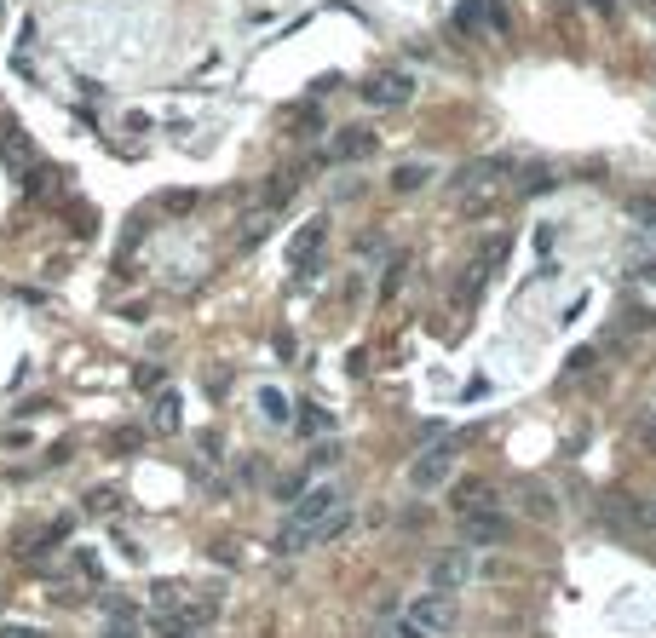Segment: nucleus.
I'll use <instances>...</instances> for the list:
<instances>
[{
	"instance_id": "f257e3e1",
	"label": "nucleus",
	"mask_w": 656,
	"mask_h": 638,
	"mask_svg": "<svg viewBox=\"0 0 656 638\" xmlns=\"http://www.w3.org/2000/svg\"><path fill=\"white\" fill-rule=\"evenodd\" d=\"M352 524V506H346V489L340 483H311L294 495V512H288V524L277 529V552L282 558H300L311 547H328V541H340Z\"/></svg>"
},
{
	"instance_id": "f03ea898",
	"label": "nucleus",
	"mask_w": 656,
	"mask_h": 638,
	"mask_svg": "<svg viewBox=\"0 0 656 638\" xmlns=\"http://www.w3.org/2000/svg\"><path fill=\"white\" fill-rule=\"evenodd\" d=\"M507 179H513V161H507V156H478V161H467V167H455V173H449V190L461 196L467 213H478V207L495 202V190H501Z\"/></svg>"
},
{
	"instance_id": "7ed1b4c3",
	"label": "nucleus",
	"mask_w": 656,
	"mask_h": 638,
	"mask_svg": "<svg viewBox=\"0 0 656 638\" xmlns=\"http://www.w3.org/2000/svg\"><path fill=\"white\" fill-rule=\"evenodd\" d=\"M219 616V598H179V604H162V610H150V633L156 638H196L208 621Z\"/></svg>"
},
{
	"instance_id": "20e7f679",
	"label": "nucleus",
	"mask_w": 656,
	"mask_h": 638,
	"mask_svg": "<svg viewBox=\"0 0 656 638\" xmlns=\"http://www.w3.org/2000/svg\"><path fill=\"white\" fill-rule=\"evenodd\" d=\"M455 616H461V604H455V593H444V587H426L421 598L403 604V621L421 638H444L449 627H455Z\"/></svg>"
},
{
	"instance_id": "39448f33",
	"label": "nucleus",
	"mask_w": 656,
	"mask_h": 638,
	"mask_svg": "<svg viewBox=\"0 0 656 638\" xmlns=\"http://www.w3.org/2000/svg\"><path fill=\"white\" fill-rule=\"evenodd\" d=\"M461 443H467V437H444V443H432V449H421V455H415V466H409V483H415V489H444L449 483V472H455V455H461Z\"/></svg>"
},
{
	"instance_id": "423d86ee",
	"label": "nucleus",
	"mask_w": 656,
	"mask_h": 638,
	"mask_svg": "<svg viewBox=\"0 0 656 638\" xmlns=\"http://www.w3.org/2000/svg\"><path fill=\"white\" fill-rule=\"evenodd\" d=\"M409 98H415V81H409L403 69H380V75L363 81V104H375V110H398Z\"/></svg>"
},
{
	"instance_id": "0eeeda50",
	"label": "nucleus",
	"mask_w": 656,
	"mask_h": 638,
	"mask_svg": "<svg viewBox=\"0 0 656 638\" xmlns=\"http://www.w3.org/2000/svg\"><path fill=\"white\" fill-rule=\"evenodd\" d=\"M323 242H328V219H311V225H300V236L288 242V265H294V276H311L317 271V259H323Z\"/></svg>"
},
{
	"instance_id": "6e6552de",
	"label": "nucleus",
	"mask_w": 656,
	"mask_h": 638,
	"mask_svg": "<svg viewBox=\"0 0 656 638\" xmlns=\"http://www.w3.org/2000/svg\"><path fill=\"white\" fill-rule=\"evenodd\" d=\"M490 506H495V483H490V478H461V483H449V512H455V518L490 512Z\"/></svg>"
},
{
	"instance_id": "1a4fd4ad",
	"label": "nucleus",
	"mask_w": 656,
	"mask_h": 638,
	"mask_svg": "<svg viewBox=\"0 0 656 638\" xmlns=\"http://www.w3.org/2000/svg\"><path fill=\"white\" fill-rule=\"evenodd\" d=\"M461 535H467V547H501L507 541V518L501 512H472V518H461Z\"/></svg>"
},
{
	"instance_id": "9d476101",
	"label": "nucleus",
	"mask_w": 656,
	"mask_h": 638,
	"mask_svg": "<svg viewBox=\"0 0 656 638\" xmlns=\"http://www.w3.org/2000/svg\"><path fill=\"white\" fill-rule=\"evenodd\" d=\"M432 587H444V593H461V581L472 575V552L467 547H455V552H444V558H432Z\"/></svg>"
},
{
	"instance_id": "9b49d317",
	"label": "nucleus",
	"mask_w": 656,
	"mask_h": 638,
	"mask_svg": "<svg viewBox=\"0 0 656 638\" xmlns=\"http://www.w3.org/2000/svg\"><path fill=\"white\" fill-rule=\"evenodd\" d=\"M0 156L12 161V167H35V144H29V133L12 121V115L0 121Z\"/></svg>"
},
{
	"instance_id": "f8f14e48",
	"label": "nucleus",
	"mask_w": 656,
	"mask_h": 638,
	"mask_svg": "<svg viewBox=\"0 0 656 638\" xmlns=\"http://www.w3.org/2000/svg\"><path fill=\"white\" fill-rule=\"evenodd\" d=\"M328 156H334V161H363V156H375V133H369V127H346V133L328 144Z\"/></svg>"
},
{
	"instance_id": "ddd939ff",
	"label": "nucleus",
	"mask_w": 656,
	"mask_h": 638,
	"mask_svg": "<svg viewBox=\"0 0 656 638\" xmlns=\"http://www.w3.org/2000/svg\"><path fill=\"white\" fill-rule=\"evenodd\" d=\"M495 265H501V242H495V248H484V253L467 265V276H461V299H478V294H484V282H490Z\"/></svg>"
},
{
	"instance_id": "4468645a",
	"label": "nucleus",
	"mask_w": 656,
	"mask_h": 638,
	"mask_svg": "<svg viewBox=\"0 0 656 638\" xmlns=\"http://www.w3.org/2000/svg\"><path fill=\"white\" fill-rule=\"evenodd\" d=\"M426 179H432V161H403L398 173H392V190H398V196H409V190H421Z\"/></svg>"
},
{
	"instance_id": "2eb2a0df",
	"label": "nucleus",
	"mask_w": 656,
	"mask_h": 638,
	"mask_svg": "<svg viewBox=\"0 0 656 638\" xmlns=\"http://www.w3.org/2000/svg\"><path fill=\"white\" fill-rule=\"evenodd\" d=\"M179 409H185V403H179V391L162 386V397H156V414H150V420H156V432H179Z\"/></svg>"
},
{
	"instance_id": "dca6fc26",
	"label": "nucleus",
	"mask_w": 656,
	"mask_h": 638,
	"mask_svg": "<svg viewBox=\"0 0 656 638\" xmlns=\"http://www.w3.org/2000/svg\"><path fill=\"white\" fill-rule=\"evenodd\" d=\"M628 213H633V225H639V242H645L651 259H656V202H633Z\"/></svg>"
},
{
	"instance_id": "f3484780",
	"label": "nucleus",
	"mask_w": 656,
	"mask_h": 638,
	"mask_svg": "<svg viewBox=\"0 0 656 638\" xmlns=\"http://www.w3.org/2000/svg\"><path fill=\"white\" fill-rule=\"evenodd\" d=\"M633 449L656 460V414H633Z\"/></svg>"
},
{
	"instance_id": "a211bd4d",
	"label": "nucleus",
	"mask_w": 656,
	"mask_h": 638,
	"mask_svg": "<svg viewBox=\"0 0 656 638\" xmlns=\"http://www.w3.org/2000/svg\"><path fill=\"white\" fill-rule=\"evenodd\" d=\"M524 512H530V518H553L559 506H553V495H547V489H536V483H524Z\"/></svg>"
},
{
	"instance_id": "6ab92c4d",
	"label": "nucleus",
	"mask_w": 656,
	"mask_h": 638,
	"mask_svg": "<svg viewBox=\"0 0 656 638\" xmlns=\"http://www.w3.org/2000/svg\"><path fill=\"white\" fill-rule=\"evenodd\" d=\"M259 409H265V420H277V426H282V420H288V397H282L277 386H265V391H259Z\"/></svg>"
},
{
	"instance_id": "aec40b11",
	"label": "nucleus",
	"mask_w": 656,
	"mask_h": 638,
	"mask_svg": "<svg viewBox=\"0 0 656 638\" xmlns=\"http://www.w3.org/2000/svg\"><path fill=\"white\" fill-rule=\"evenodd\" d=\"M104 638H133V610H127V604H116V610H110V621H104Z\"/></svg>"
},
{
	"instance_id": "412c9836",
	"label": "nucleus",
	"mask_w": 656,
	"mask_h": 638,
	"mask_svg": "<svg viewBox=\"0 0 656 638\" xmlns=\"http://www.w3.org/2000/svg\"><path fill=\"white\" fill-rule=\"evenodd\" d=\"M478 23H484V6H478V0H461V12H455V29H461V35H472Z\"/></svg>"
},
{
	"instance_id": "4be33fe9",
	"label": "nucleus",
	"mask_w": 656,
	"mask_h": 638,
	"mask_svg": "<svg viewBox=\"0 0 656 638\" xmlns=\"http://www.w3.org/2000/svg\"><path fill=\"white\" fill-rule=\"evenodd\" d=\"M104 449H110V455H133V449H139V432H127V426H121V432L104 437Z\"/></svg>"
},
{
	"instance_id": "5701e85b",
	"label": "nucleus",
	"mask_w": 656,
	"mask_h": 638,
	"mask_svg": "<svg viewBox=\"0 0 656 638\" xmlns=\"http://www.w3.org/2000/svg\"><path fill=\"white\" fill-rule=\"evenodd\" d=\"M300 414H305V420H300V432H305V437H311V432H328V426H334L323 409H300Z\"/></svg>"
},
{
	"instance_id": "b1692460",
	"label": "nucleus",
	"mask_w": 656,
	"mask_h": 638,
	"mask_svg": "<svg viewBox=\"0 0 656 638\" xmlns=\"http://www.w3.org/2000/svg\"><path fill=\"white\" fill-rule=\"evenodd\" d=\"M375 638H421V633H415V627H409V621L398 616V621H386V627H380Z\"/></svg>"
},
{
	"instance_id": "393cba45",
	"label": "nucleus",
	"mask_w": 656,
	"mask_h": 638,
	"mask_svg": "<svg viewBox=\"0 0 656 638\" xmlns=\"http://www.w3.org/2000/svg\"><path fill=\"white\" fill-rule=\"evenodd\" d=\"M0 638H47V633H41V627H6Z\"/></svg>"
},
{
	"instance_id": "a878e982",
	"label": "nucleus",
	"mask_w": 656,
	"mask_h": 638,
	"mask_svg": "<svg viewBox=\"0 0 656 638\" xmlns=\"http://www.w3.org/2000/svg\"><path fill=\"white\" fill-rule=\"evenodd\" d=\"M639 276H645V282H656V259H645V265H639Z\"/></svg>"
},
{
	"instance_id": "bb28decb",
	"label": "nucleus",
	"mask_w": 656,
	"mask_h": 638,
	"mask_svg": "<svg viewBox=\"0 0 656 638\" xmlns=\"http://www.w3.org/2000/svg\"><path fill=\"white\" fill-rule=\"evenodd\" d=\"M610 6H616V0H593V12H610Z\"/></svg>"
},
{
	"instance_id": "cd10ccee",
	"label": "nucleus",
	"mask_w": 656,
	"mask_h": 638,
	"mask_svg": "<svg viewBox=\"0 0 656 638\" xmlns=\"http://www.w3.org/2000/svg\"><path fill=\"white\" fill-rule=\"evenodd\" d=\"M0 12H6V0H0Z\"/></svg>"
}]
</instances>
